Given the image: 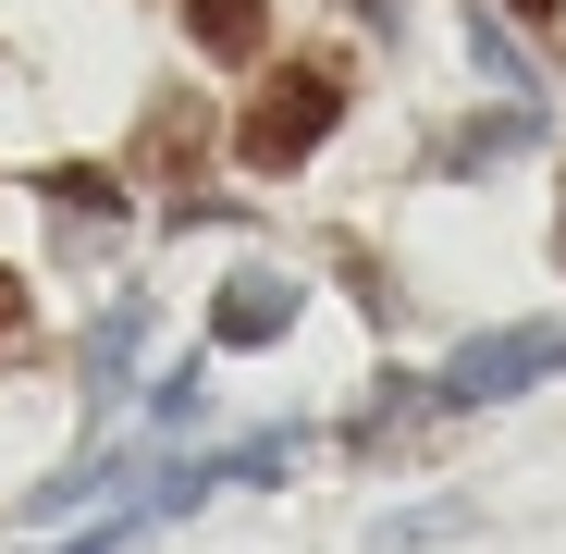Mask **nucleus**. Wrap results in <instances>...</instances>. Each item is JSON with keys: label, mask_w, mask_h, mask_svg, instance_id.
Masks as SVG:
<instances>
[{"label": "nucleus", "mask_w": 566, "mask_h": 554, "mask_svg": "<svg viewBox=\"0 0 566 554\" xmlns=\"http://www.w3.org/2000/svg\"><path fill=\"white\" fill-rule=\"evenodd\" d=\"M345 124V62H271L259 86H247V112H234V160L247 173H296V160H321V136Z\"/></svg>", "instance_id": "f257e3e1"}, {"label": "nucleus", "mask_w": 566, "mask_h": 554, "mask_svg": "<svg viewBox=\"0 0 566 554\" xmlns=\"http://www.w3.org/2000/svg\"><path fill=\"white\" fill-rule=\"evenodd\" d=\"M554 369H566V321H530V333H481V345H455V357H443L431 407H505V395L554 383Z\"/></svg>", "instance_id": "f03ea898"}, {"label": "nucleus", "mask_w": 566, "mask_h": 554, "mask_svg": "<svg viewBox=\"0 0 566 554\" xmlns=\"http://www.w3.org/2000/svg\"><path fill=\"white\" fill-rule=\"evenodd\" d=\"M210 333L234 345V357H259V345H283L296 333V284H283V271H222V296H210Z\"/></svg>", "instance_id": "7ed1b4c3"}, {"label": "nucleus", "mask_w": 566, "mask_h": 554, "mask_svg": "<svg viewBox=\"0 0 566 554\" xmlns=\"http://www.w3.org/2000/svg\"><path fill=\"white\" fill-rule=\"evenodd\" d=\"M210 136H222V124H210V100H198V86H160V100H148V136H136V160H148L160 185H185V173L210 160Z\"/></svg>", "instance_id": "20e7f679"}, {"label": "nucleus", "mask_w": 566, "mask_h": 554, "mask_svg": "<svg viewBox=\"0 0 566 554\" xmlns=\"http://www.w3.org/2000/svg\"><path fill=\"white\" fill-rule=\"evenodd\" d=\"M136 345H148V296H112L99 333H86V395H99V407L136 383Z\"/></svg>", "instance_id": "39448f33"}, {"label": "nucleus", "mask_w": 566, "mask_h": 554, "mask_svg": "<svg viewBox=\"0 0 566 554\" xmlns=\"http://www.w3.org/2000/svg\"><path fill=\"white\" fill-rule=\"evenodd\" d=\"M185 38L210 62H259L271 50V0H185Z\"/></svg>", "instance_id": "423d86ee"}, {"label": "nucleus", "mask_w": 566, "mask_h": 554, "mask_svg": "<svg viewBox=\"0 0 566 554\" xmlns=\"http://www.w3.org/2000/svg\"><path fill=\"white\" fill-rule=\"evenodd\" d=\"M38 198L74 210V222H124V185H112L99 160H50V173H38Z\"/></svg>", "instance_id": "0eeeda50"}, {"label": "nucleus", "mask_w": 566, "mask_h": 554, "mask_svg": "<svg viewBox=\"0 0 566 554\" xmlns=\"http://www.w3.org/2000/svg\"><path fill=\"white\" fill-rule=\"evenodd\" d=\"M38 357V296H25V271H0V369Z\"/></svg>", "instance_id": "6e6552de"}, {"label": "nucleus", "mask_w": 566, "mask_h": 554, "mask_svg": "<svg viewBox=\"0 0 566 554\" xmlns=\"http://www.w3.org/2000/svg\"><path fill=\"white\" fill-rule=\"evenodd\" d=\"M505 13H517V25H554V13H566V0H505Z\"/></svg>", "instance_id": "1a4fd4ad"}, {"label": "nucleus", "mask_w": 566, "mask_h": 554, "mask_svg": "<svg viewBox=\"0 0 566 554\" xmlns=\"http://www.w3.org/2000/svg\"><path fill=\"white\" fill-rule=\"evenodd\" d=\"M554 247H566V210H554Z\"/></svg>", "instance_id": "9d476101"}]
</instances>
